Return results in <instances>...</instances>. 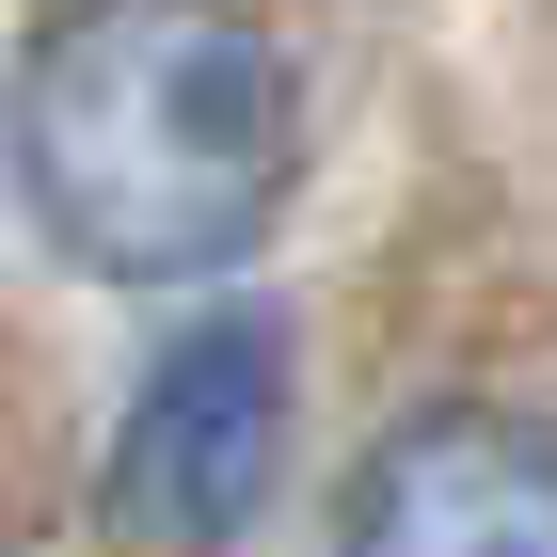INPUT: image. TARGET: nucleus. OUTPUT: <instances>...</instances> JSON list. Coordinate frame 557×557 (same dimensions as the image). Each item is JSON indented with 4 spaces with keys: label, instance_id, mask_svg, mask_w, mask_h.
<instances>
[{
    "label": "nucleus",
    "instance_id": "f257e3e1",
    "mask_svg": "<svg viewBox=\"0 0 557 557\" xmlns=\"http://www.w3.org/2000/svg\"><path fill=\"white\" fill-rule=\"evenodd\" d=\"M0 160L81 271L191 287L287 223L302 64L256 0H64L0 81Z\"/></svg>",
    "mask_w": 557,
    "mask_h": 557
},
{
    "label": "nucleus",
    "instance_id": "f03ea898",
    "mask_svg": "<svg viewBox=\"0 0 557 557\" xmlns=\"http://www.w3.org/2000/svg\"><path fill=\"white\" fill-rule=\"evenodd\" d=\"M287 478V335L256 302H223L144 367V398L112 414V462H96V510L128 557H223L271 510Z\"/></svg>",
    "mask_w": 557,
    "mask_h": 557
},
{
    "label": "nucleus",
    "instance_id": "7ed1b4c3",
    "mask_svg": "<svg viewBox=\"0 0 557 557\" xmlns=\"http://www.w3.org/2000/svg\"><path fill=\"white\" fill-rule=\"evenodd\" d=\"M350 557H557V430L446 398L350 478Z\"/></svg>",
    "mask_w": 557,
    "mask_h": 557
},
{
    "label": "nucleus",
    "instance_id": "20e7f679",
    "mask_svg": "<svg viewBox=\"0 0 557 557\" xmlns=\"http://www.w3.org/2000/svg\"><path fill=\"white\" fill-rule=\"evenodd\" d=\"M0 557H16V542H0Z\"/></svg>",
    "mask_w": 557,
    "mask_h": 557
}]
</instances>
